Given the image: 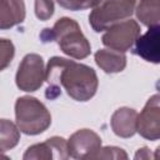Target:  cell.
Wrapping results in <instances>:
<instances>
[{
	"mask_svg": "<svg viewBox=\"0 0 160 160\" xmlns=\"http://www.w3.org/2000/svg\"><path fill=\"white\" fill-rule=\"evenodd\" d=\"M46 98L55 99L61 94L62 86L68 95L76 101L90 100L98 90L99 80L95 70L85 64H79L60 56H54L46 66Z\"/></svg>",
	"mask_w": 160,
	"mask_h": 160,
	"instance_id": "obj_1",
	"label": "cell"
},
{
	"mask_svg": "<svg viewBox=\"0 0 160 160\" xmlns=\"http://www.w3.org/2000/svg\"><path fill=\"white\" fill-rule=\"evenodd\" d=\"M40 38L44 42L56 41L64 54L78 60L85 59L91 51L90 42L81 32L79 24L70 18H60L51 29H44Z\"/></svg>",
	"mask_w": 160,
	"mask_h": 160,
	"instance_id": "obj_2",
	"label": "cell"
},
{
	"mask_svg": "<svg viewBox=\"0 0 160 160\" xmlns=\"http://www.w3.org/2000/svg\"><path fill=\"white\" fill-rule=\"evenodd\" d=\"M15 119L20 131L26 135L41 134L51 124V115L48 108L34 96L16 99Z\"/></svg>",
	"mask_w": 160,
	"mask_h": 160,
	"instance_id": "obj_3",
	"label": "cell"
},
{
	"mask_svg": "<svg viewBox=\"0 0 160 160\" xmlns=\"http://www.w3.org/2000/svg\"><path fill=\"white\" fill-rule=\"evenodd\" d=\"M136 0H98L89 15L94 31L100 32L130 18L135 10Z\"/></svg>",
	"mask_w": 160,
	"mask_h": 160,
	"instance_id": "obj_4",
	"label": "cell"
},
{
	"mask_svg": "<svg viewBox=\"0 0 160 160\" xmlns=\"http://www.w3.org/2000/svg\"><path fill=\"white\" fill-rule=\"evenodd\" d=\"M45 80L46 69L44 66L42 58L38 54L25 55L16 71V86L22 91L32 92L40 89Z\"/></svg>",
	"mask_w": 160,
	"mask_h": 160,
	"instance_id": "obj_5",
	"label": "cell"
},
{
	"mask_svg": "<svg viewBox=\"0 0 160 160\" xmlns=\"http://www.w3.org/2000/svg\"><path fill=\"white\" fill-rule=\"evenodd\" d=\"M140 36V26L136 20L129 19L110 26L102 35V44L112 50L125 52L132 48Z\"/></svg>",
	"mask_w": 160,
	"mask_h": 160,
	"instance_id": "obj_6",
	"label": "cell"
},
{
	"mask_svg": "<svg viewBox=\"0 0 160 160\" xmlns=\"http://www.w3.org/2000/svg\"><path fill=\"white\" fill-rule=\"evenodd\" d=\"M138 132L148 140L160 139V92L152 95L138 118Z\"/></svg>",
	"mask_w": 160,
	"mask_h": 160,
	"instance_id": "obj_7",
	"label": "cell"
},
{
	"mask_svg": "<svg viewBox=\"0 0 160 160\" xmlns=\"http://www.w3.org/2000/svg\"><path fill=\"white\" fill-rule=\"evenodd\" d=\"M68 148L69 155L74 159H94L101 149V139L90 129H80L70 136Z\"/></svg>",
	"mask_w": 160,
	"mask_h": 160,
	"instance_id": "obj_8",
	"label": "cell"
},
{
	"mask_svg": "<svg viewBox=\"0 0 160 160\" xmlns=\"http://www.w3.org/2000/svg\"><path fill=\"white\" fill-rule=\"evenodd\" d=\"M69 148L68 141L60 136H52L44 142L31 145L24 154V160H50V159H68Z\"/></svg>",
	"mask_w": 160,
	"mask_h": 160,
	"instance_id": "obj_9",
	"label": "cell"
},
{
	"mask_svg": "<svg viewBox=\"0 0 160 160\" xmlns=\"http://www.w3.org/2000/svg\"><path fill=\"white\" fill-rule=\"evenodd\" d=\"M132 52L148 62L160 64V25H152L140 35Z\"/></svg>",
	"mask_w": 160,
	"mask_h": 160,
	"instance_id": "obj_10",
	"label": "cell"
},
{
	"mask_svg": "<svg viewBox=\"0 0 160 160\" xmlns=\"http://www.w3.org/2000/svg\"><path fill=\"white\" fill-rule=\"evenodd\" d=\"M138 118L139 114L131 108H120L115 110L110 120L114 134L120 138H131L138 132Z\"/></svg>",
	"mask_w": 160,
	"mask_h": 160,
	"instance_id": "obj_11",
	"label": "cell"
},
{
	"mask_svg": "<svg viewBox=\"0 0 160 160\" xmlns=\"http://www.w3.org/2000/svg\"><path fill=\"white\" fill-rule=\"evenodd\" d=\"M25 19L24 0H0V28L10 29Z\"/></svg>",
	"mask_w": 160,
	"mask_h": 160,
	"instance_id": "obj_12",
	"label": "cell"
},
{
	"mask_svg": "<svg viewBox=\"0 0 160 160\" xmlns=\"http://www.w3.org/2000/svg\"><path fill=\"white\" fill-rule=\"evenodd\" d=\"M96 65L108 74L120 72L126 66V56L121 51L112 49H100L95 52Z\"/></svg>",
	"mask_w": 160,
	"mask_h": 160,
	"instance_id": "obj_13",
	"label": "cell"
},
{
	"mask_svg": "<svg viewBox=\"0 0 160 160\" xmlns=\"http://www.w3.org/2000/svg\"><path fill=\"white\" fill-rule=\"evenodd\" d=\"M135 12L140 22L148 28L160 25V0H140Z\"/></svg>",
	"mask_w": 160,
	"mask_h": 160,
	"instance_id": "obj_14",
	"label": "cell"
},
{
	"mask_svg": "<svg viewBox=\"0 0 160 160\" xmlns=\"http://www.w3.org/2000/svg\"><path fill=\"white\" fill-rule=\"evenodd\" d=\"M20 139V129L18 125L8 119H1L0 121V150L4 152L6 150L16 146Z\"/></svg>",
	"mask_w": 160,
	"mask_h": 160,
	"instance_id": "obj_15",
	"label": "cell"
},
{
	"mask_svg": "<svg viewBox=\"0 0 160 160\" xmlns=\"http://www.w3.org/2000/svg\"><path fill=\"white\" fill-rule=\"evenodd\" d=\"M54 14V0H35V15L39 20H49Z\"/></svg>",
	"mask_w": 160,
	"mask_h": 160,
	"instance_id": "obj_16",
	"label": "cell"
},
{
	"mask_svg": "<svg viewBox=\"0 0 160 160\" xmlns=\"http://www.w3.org/2000/svg\"><path fill=\"white\" fill-rule=\"evenodd\" d=\"M56 1L61 8L72 10V11L85 10L89 8L92 9L95 6V4L98 2V0H56Z\"/></svg>",
	"mask_w": 160,
	"mask_h": 160,
	"instance_id": "obj_17",
	"label": "cell"
},
{
	"mask_svg": "<svg viewBox=\"0 0 160 160\" xmlns=\"http://www.w3.org/2000/svg\"><path fill=\"white\" fill-rule=\"evenodd\" d=\"M94 159H128V154L120 148L105 146L95 154Z\"/></svg>",
	"mask_w": 160,
	"mask_h": 160,
	"instance_id": "obj_18",
	"label": "cell"
},
{
	"mask_svg": "<svg viewBox=\"0 0 160 160\" xmlns=\"http://www.w3.org/2000/svg\"><path fill=\"white\" fill-rule=\"evenodd\" d=\"M0 56H1V66L0 69L4 70L12 60L14 58V54H15V49H14V45L11 41L6 40V39H1L0 41Z\"/></svg>",
	"mask_w": 160,
	"mask_h": 160,
	"instance_id": "obj_19",
	"label": "cell"
},
{
	"mask_svg": "<svg viewBox=\"0 0 160 160\" xmlns=\"http://www.w3.org/2000/svg\"><path fill=\"white\" fill-rule=\"evenodd\" d=\"M154 155H151L150 150L148 148H141L135 154V159H152Z\"/></svg>",
	"mask_w": 160,
	"mask_h": 160,
	"instance_id": "obj_20",
	"label": "cell"
},
{
	"mask_svg": "<svg viewBox=\"0 0 160 160\" xmlns=\"http://www.w3.org/2000/svg\"><path fill=\"white\" fill-rule=\"evenodd\" d=\"M154 159H160V145L156 148V150L154 152Z\"/></svg>",
	"mask_w": 160,
	"mask_h": 160,
	"instance_id": "obj_21",
	"label": "cell"
}]
</instances>
